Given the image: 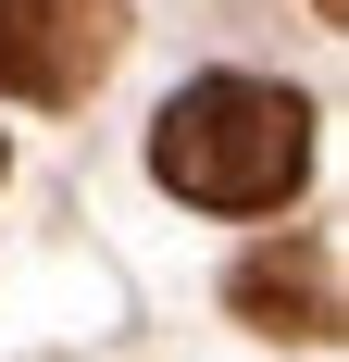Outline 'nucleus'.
Masks as SVG:
<instances>
[{
	"label": "nucleus",
	"mask_w": 349,
	"mask_h": 362,
	"mask_svg": "<svg viewBox=\"0 0 349 362\" xmlns=\"http://www.w3.org/2000/svg\"><path fill=\"white\" fill-rule=\"evenodd\" d=\"M262 337H337V250L324 238H287V250H249L237 288H225Z\"/></svg>",
	"instance_id": "obj_3"
},
{
	"label": "nucleus",
	"mask_w": 349,
	"mask_h": 362,
	"mask_svg": "<svg viewBox=\"0 0 349 362\" xmlns=\"http://www.w3.org/2000/svg\"><path fill=\"white\" fill-rule=\"evenodd\" d=\"M125 50V0H0V88L13 100H88Z\"/></svg>",
	"instance_id": "obj_2"
},
{
	"label": "nucleus",
	"mask_w": 349,
	"mask_h": 362,
	"mask_svg": "<svg viewBox=\"0 0 349 362\" xmlns=\"http://www.w3.org/2000/svg\"><path fill=\"white\" fill-rule=\"evenodd\" d=\"M324 13H337V0H324Z\"/></svg>",
	"instance_id": "obj_4"
},
{
	"label": "nucleus",
	"mask_w": 349,
	"mask_h": 362,
	"mask_svg": "<svg viewBox=\"0 0 349 362\" xmlns=\"http://www.w3.org/2000/svg\"><path fill=\"white\" fill-rule=\"evenodd\" d=\"M150 175L200 213H287L312 175V100L275 75H200L150 125Z\"/></svg>",
	"instance_id": "obj_1"
}]
</instances>
